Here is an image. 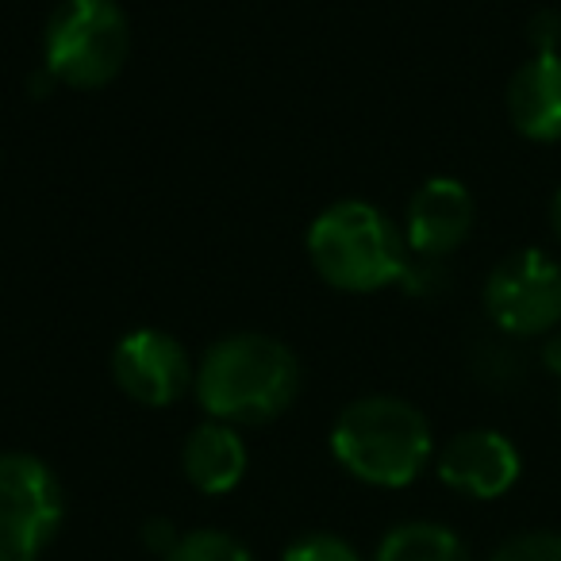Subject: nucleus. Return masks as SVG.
I'll return each instance as SVG.
<instances>
[{
	"label": "nucleus",
	"mask_w": 561,
	"mask_h": 561,
	"mask_svg": "<svg viewBox=\"0 0 561 561\" xmlns=\"http://www.w3.org/2000/svg\"><path fill=\"white\" fill-rule=\"evenodd\" d=\"M193 389L211 420L257 427L293 408L300 392V362L280 339L234 331L204 351Z\"/></svg>",
	"instance_id": "obj_1"
},
{
	"label": "nucleus",
	"mask_w": 561,
	"mask_h": 561,
	"mask_svg": "<svg viewBox=\"0 0 561 561\" xmlns=\"http://www.w3.org/2000/svg\"><path fill=\"white\" fill-rule=\"evenodd\" d=\"M331 454L358 481L374 489H404L435 454L427 415L400 397H362L339 412Z\"/></svg>",
	"instance_id": "obj_2"
},
{
	"label": "nucleus",
	"mask_w": 561,
	"mask_h": 561,
	"mask_svg": "<svg viewBox=\"0 0 561 561\" xmlns=\"http://www.w3.org/2000/svg\"><path fill=\"white\" fill-rule=\"evenodd\" d=\"M308 257L339 293H377L408 277L404 231L369 201H335L308 227Z\"/></svg>",
	"instance_id": "obj_3"
},
{
	"label": "nucleus",
	"mask_w": 561,
	"mask_h": 561,
	"mask_svg": "<svg viewBox=\"0 0 561 561\" xmlns=\"http://www.w3.org/2000/svg\"><path fill=\"white\" fill-rule=\"evenodd\" d=\"M131 50L127 12L116 0H62L43 32V62L70 89H104Z\"/></svg>",
	"instance_id": "obj_4"
},
{
	"label": "nucleus",
	"mask_w": 561,
	"mask_h": 561,
	"mask_svg": "<svg viewBox=\"0 0 561 561\" xmlns=\"http://www.w3.org/2000/svg\"><path fill=\"white\" fill-rule=\"evenodd\" d=\"M62 523V484L43 458L0 454V561H35Z\"/></svg>",
	"instance_id": "obj_5"
},
{
	"label": "nucleus",
	"mask_w": 561,
	"mask_h": 561,
	"mask_svg": "<svg viewBox=\"0 0 561 561\" xmlns=\"http://www.w3.org/2000/svg\"><path fill=\"white\" fill-rule=\"evenodd\" d=\"M484 312L512 339L550 335L561 323V262L546 250H515L484 280Z\"/></svg>",
	"instance_id": "obj_6"
},
{
	"label": "nucleus",
	"mask_w": 561,
	"mask_h": 561,
	"mask_svg": "<svg viewBox=\"0 0 561 561\" xmlns=\"http://www.w3.org/2000/svg\"><path fill=\"white\" fill-rule=\"evenodd\" d=\"M112 377L142 408H170L196 385L188 351L158 328L127 331L112 351Z\"/></svg>",
	"instance_id": "obj_7"
},
{
	"label": "nucleus",
	"mask_w": 561,
	"mask_h": 561,
	"mask_svg": "<svg viewBox=\"0 0 561 561\" xmlns=\"http://www.w3.org/2000/svg\"><path fill=\"white\" fill-rule=\"evenodd\" d=\"M523 458L507 435L492 427H469L438 454V481L469 500H496L515 489Z\"/></svg>",
	"instance_id": "obj_8"
},
{
	"label": "nucleus",
	"mask_w": 561,
	"mask_h": 561,
	"mask_svg": "<svg viewBox=\"0 0 561 561\" xmlns=\"http://www.w3.org/2000/svg\"><path fill=\"white\" fill-rule=\"evenodd\" d=\"M477 219L473 193L458 178H427L404 211V242L412 254L438 262L469 239Z\"/></svg>",
	"instance_id": "obj_9"
},
{
	"label": "nucleus",
	"mask_w": 561,
	"mask_h": 561,
	"mask_svg": "<svg viewBox=\"0 0 561 561\" xmlns=\"http://www.w3.org/2000/svg\"><path fill=\"white\" fill-rule=\"evenodd\" d=\"M507 119L530 142H561V55H530L507 81Z\"/></svg>",
	"instance_id": "obj_10"
},
{
	"label": "nucleus",
	"mask_w": 561,
	"mask_h": 561,
	"mask_svg": "<svg viewBox=\"0 0 561 561\" xmlns=\"http://www.w3.org/2000/svg\"><path fill=\"white\" fill-rule=\"evenodd\" d=\"M181 469H185L188 484L201 489L204 496H224L247 473V443L231 423L204 420L188 431L185 446H181Z\"/></svg>",
	"instance_id": "obj_11"
},
{
	"label": "nucleus",
	"mask_w": 561,
	"mask_h": 561,
	"mask_svg": "<svg viewBox=\"0 0 561 561\" xmlns=\"http://www.w3.org/2000/svg\"><path fill=\"white\" fill-rule=\"evenodd\" d=\"M374 561H469V550L443 523L412 519L381 538Z\"/></svg>",
	"instance_id": "obj_12"
},
{
	"label": "nucleus",
	"mask_w": 561,
	"mask_h": 561,
	"mask_svg": "<svg viewBox=\"0 0 561 561\" xmlns=\"http://www.w3.org/2000/svg\"><path fill=\"white\" fill-rule=\"evenodd\" d=\"M165 561H254L250 550L227 530H188Z\"/></svg>",
	"instance_id": "obj_13"
},
{
	"label": "nucleus",
	"mask_w": 561,
	"mask_h": 561,
	"mask_svg": "<svg viewBox=\"0 0 561 561\" xmlns=\"http://www.w3.org/2000/svg\"><path fill=\"white\" fill-rule=\"evenodd\" d=\"M489 561H561V535L553 530H523L500 542Z\"/></svg>",
	"instance_id": "obj_14"
},
{
	"label": "nucleus",
	"mask_w": 561,
	"mask_h": 561,
	"mask_svg": "<svg viewBox=\"0 0 561 561\" xmlns=\"http://www.w3.org/2000/svg\"><path fill=\"white\" fill-rule=\"evenodd\" d=\"M280 561H362L346 538L339 535H305L285 550Z\"/></svg>",
	"instance_id": "obj_15"
},
{
	"label": "nucleus",
	"mask_w": 561,
	"mask_h": 561,
	"mask_svg": "<svg viewBox=\"0 0 561 561\" xmlns=\"http://www.w3.org/2000/svg\"><path fill=\"white\" fill-rule=\"evenodd\" d=\"M527 39L535 47V55H561V12H535L527 24Z\"/></svg>",
	"instance_id": "obj_16"
},
{
	"label": "nucleus",
	"mask_w": 561,
	"mask_h": 561,
	"mask_svg": "<svg viewBox=\"0 0 561 561\" xmlns=\"http://www.w3.org/2000/svg\"><path fill=\"white\" fill-rule=\"evenodd\" d=\"M142 542H147L154 553H162V561H165L173 546L181 542V535H178V527H173L170 519H150L147 527H142Z\"/></svg>",
	"instance_id": "obj_17"
},
{
	"label": "nucleus",
	"mask_w": 561,
	"mask_h": 561,
	"mask_svg": "<svg viewBox=\"0 0 561 561\" xmlns=\"http://www.w3.org/2000/svg\"><path fill=\"white\" fill-rule=\"evenodd\" d=\"M542 366L550 369V374L561 381V335H550V339H546V346H542Z\"/></svg>",
	"instance_id": "obj_18"
},
{
	"label": "nucleus",
	"mask_w": 561,
	"mask_h": 561,
	"mask_svg": "<svg viewBox=\"0 0 561 561\" xmlns=\"http://www.w3.org/2000/svg\"><path fill=\"white\" fill-rule=\"evenodd\" d=\"M550 231H553V239L561 242V188L553 193V201H550Z\"/></svg>",
	"instance_id": "obj_19"
}]
</instances>
